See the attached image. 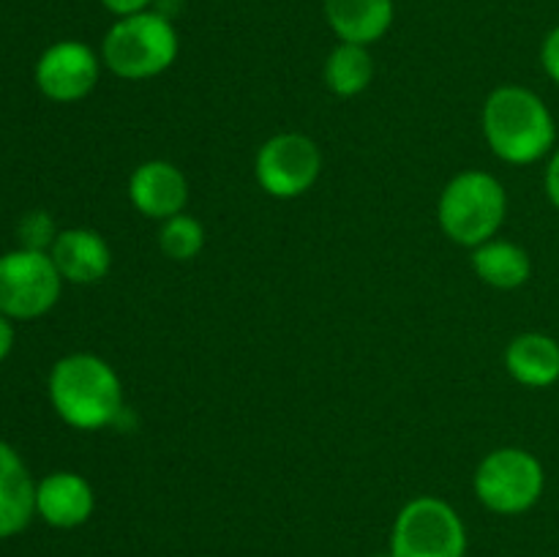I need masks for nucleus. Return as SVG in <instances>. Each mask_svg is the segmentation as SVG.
<instances>
[{
	"instance_id": "12",
	"label": "nucleus",
	"mask_w": 559,
	"mask_h": 557,
	"mask_svg": "<svg viewBox=\"0 0 559 557\" xmlns=\"http://www.w3.org/2000/svg\"><path fill=\"white\" fill-rule=\"evenodd\" d=\"M55 268L71 284H96L102 282L112 265V251L107 240L96 229L71 227L58 233L52 249H49Z\"/></svg>"
},
{
	"instance_id": "18",
	"label": "nucleus",
	"mask_w": 559,
	"mask_h": 557,
	"mask_svg": "<svg viewBox=\"0 0 559 557\" xmlns=\"http://www.w3.org/2000/svg\"><path fill=\"white\" fill-rule=\"evenodd\" d=\"M158 246H162L164 254L175 262L194 260L197 254L205 246V229L189 213H178V216L167 218L162 224V233H158Z\"/></svg>"
},
{
	"instance_id": "10",
	"label": "nucleus",
	"mask_w": 559,
	"mask_h": 557,
	"mask_svg": "<svg viewBox=\"0 0 559 557\" xmlns=\"http://www.w3.org/2000/svg\"><path fill=\"white\" fill-rule=\"evenodd\" d=\"M129 200L142 216L167 222V218L183 213L186 202H189V180L175 164L153 158L131 173Z\"/></svg>"
},
{
	"instance_id": "17",
	"label": "nucleus",
	"mask_w": 559,
	"mask_h": 557,
	"mask_svg": "<svg viewBox=\"0 0 559 557\" xmlns=\"http://www.w3.org/2000/svg\"><path fill=\"white\" fill-rule=\"evenodd\" d=\"M374 76V60L364 44L342 42L325 60V85L336 96H358L371 85Z\"/></svg>"
},
{
	"instance_id": "3",
	"label": "nucleus",
	"mask_w": 559,
	"mask_h": 557,
	"mask_svg": "<svg viewBox=\"0 0 559 557\" xmlns=\"http://www.w3.org/2000/svg\"><path fill=\"white\" fill-rule=\"evenodd\" d=\"M506 211L508 197L500 180L480 169H467L442 189L437 218L453 244L475 249L500 233Z\"/></svg>"
},
{
	"instance_id": "23",
	"label": "nucleus",
	"mask_w": 559,
	"mask_h": 557,
	"mask_svg": "<svg viewBox=\"0 0 559 557\" xmlns=\"http://www.w3.org/2000/svg\"><path fill=\"white\" fill-rule=\"evenodd\" d=\"M11 347H14V325L9 317L0 315V360L11 353Z\"/></svg>"
},
{
	"instance_id": "22",
	"label": "nucleus",
	"mask_w": 559,
	"mask_h": 557,
	"mask_svg": "<svg viewBox=\"0 0 559 557\" xmlns=\"http://www.w3.org/2000/svg\"><path fill=\"white\" fill-rule=\"evenodd\" d=\"M546 194H549L551 205L559 211V151H555V156L549 158V167H546Z\"/></svg>"
},
{
	"instance_id": "7",
	"label": "nucleus",
	"mask_w": 559,
	"mask_h": 557,
	"mask_svg": "<svg viewBox=\"0 0 559 557\" xmlns=\"http://www.w3.org/2000/svg\"><path fill=\"white\" fill-rule=\"evenodd\" d=\"M63 276L49 251L14 249L0 254V315L9 320H36L60 298Z\"/></svg>"
},
{
	"instance_id": "19",
	"label": "nucleus",
	"mask_w": 559,
	"mask_h": 557,
	"mask_svg": "<svg viewBox=\"0 0 559 557\" xmlns=\"http://www.w3.org/2000/svg\"><path fill=\"white\" fill-rule=\"evenodd\" d=\"M55 238H58V229H55V222L49 213L33 211L20 222L22 249L47 251V249H52Z\"/></svg>"
},
{
	"instance_id": "1",
	"label": "nucleus",
	"mask_w": 559,
	"mask_h": 557,
	"mask_svg": "<svg viewBox=\"0 0 559 557\" xmlns=\"http://www.w3.org/2000/svg\"><path fill=\"white\" fill-rule=\"evenodd\" d=\"M49 402L69 426L96 431L123 415V386L107 360L74 353L52 366Z\"/></svg>"
},
{
	"instance_id": "6",
	"label": "nucleus",
	"mask_w": 559,
	"mask_h": 557,
	"mask_svg": "<svg viewBox=\"0 0 559 557\" xmlns=\"http://www.w3.org/2000/svg\"><path fill=\"white\" fill-rule=\"evenodd\" d=\"M546 486L544 464L524 448H497L475 473V495L489 511L524 513L540 500Z\"/></svg>"
},
{
	"instance_id": "21",
	"label": "nucleus",
	"mask_w": 559,
	"mask_h": 557,
	"mask_svg": "<svg viewBox=\"0 0 559 557\" xmlns=\"http://www.w3.org/2000/svg\"><path fill=\"white\" fill-rule=\"evenodd\" d=\"M153 3H156V0H102L104 9L112 11L115 16L142 14V11H151Z\"/></svg>"
},
{
	"instance_id": "8",
	"label": "nucleus",
	"mask_w": 559,
	"mask_h": 557,
	"mask_svg": "<svg viewBox=\"0 0 559 557\" xmlns=\"http://www.w3.org/2000/svg\"><path fill=\"white\" fill-rule=\"evenodd\" d=\"M322 173V153L311 137L287 131L260 147L254 162L257 183L276 200H295L317 183Z\"/></svg>"
},
{
	"instance_id": "2",
	"label": "nucleus",
	"mask_w": 559,
	"mask_h": 557,
	"mask_svg": "<svg viewBox=\"0 0 559 557\" xmlns=\"http://www.w3.org/2000/svg\"><path fill=\"white\" fill-rule=\"evenodd\" d=\"M484 134L491 153L508 164H533L551 153L557 126L538 93L502 85L484 104Z\"/></svg>"
},
{
	"instance_id": "11",
	"label": "nucleus",
	"mask_w": 559,
	"mask_h": 557,
	"mask_svg": "<svg viewBox=\"0 0 559 557\" xmlns=\"http://www.w3.org/2000/svg\"><path fill=\"white\" fill-rule=\"evenodd\" d=\"M96 508L91 484L82 475L60 470L36 484V513L58 530H74L91 519Z\"/></svg>"
},
{
	"instance_id": "15",
	"label": "nucleus",
	"mask_w": 559,
	"mask_h": 557,
	"mask_svg": "<svg viewBox=\"0 0 559 557\" xmlns=\"http://www.w3.org/2000/svg\"><path fill=\"white\" fill-rule=\"evenodd\" d=\"M506 366L527 388H549L559 380V342L546 333H522L506 349Z\"/></svg>"
},
{
	"instance_id": "9",
	"label": "nucleus",
	"mask_w": 559,
	"mask_h": 557,
	"mask_svg": "<svg viewBox=\"0 0 559 557\" xmlns=\"http://www.w3.org/2000/svg\"><path fill=\"white\" fill-rule=\"evenodd\" d=\"M96 52L82 42H58L36 63V85L49 102L71 104L85 98L98 82Z\"/></svg>"
},
{
	"instance_id": "4",
	"label": "nucleus",
	"mask_w": 559,
	"mask_h": 557,
	"mask_svg": "<svg viewBox=\"0 0 559 557\" xmlns=\"http://www.w3.org/2000/svg\"><path fill=\"white\" fill-rule=\"evenodd\" d=\"M178 58V33L158 11L120 16L107 31L102 60L120 80H151Z\"/></svg>"
},
{
	"instance_id": "13",
	"label": "nucleus",
	"mask_w": 559,
	"mask_h": 557,
	"mask_svg": "<svg viewBox=\"0 0 559 557\" xmlns=\"http://www.w3.org/2000/svg\"><path fill=\"white\" fill-rule=\"evenodd\" d=\"M36 513V481L20 453L0 440V541L22 533Z\"/></svg>"
},
{
	"instance_id": "20",
	"label": "nucleus",
	"mask_w": 559,
	"mask_h": 557,
	"mask_svg": "<svg viewBox=\"0 0 559 557\" xmlns=\"http://www.w3.org/2000/svg\"><path fill=\"white\" fill-rule=\"evenodd\" d=\"M540 63L544 71L559 85V25L555 31H549V36L544 38V47H540Z\"/></svg>"
},
{
	"instance_id": "16",
	"label": "nucleus",
	"mask_w": 559,
	"mask_h": 557,
	"mask_svg": "<svg viewBox=\"0 0 559 557\" xmlns=\"http://www.w3.org/2000/svg\"><path fill=\"white\" fill-rule=\"evenodd\" d=\"M473 268L480 282L497 289L522 287V284H527L530 273H533V262H530V254L522 246L497 238L475 246Z\"/></svg>"
},
{
	"instance_id": "14",
	"label": "nucleus",
	"mask_w": 559,
	"mask_h": 557,
	"mask_svg": "<svg viewBox=\"0 0 559 557\" xmlns=\"http://www.w3.org/2000/svg\"><path fill=\"white\" fill-rule=\"evenodd\" d=\"M328 25L342 42L369 44L380 42L393 25V0H322Z\"/></svg>"
},
{
	"instance_id": "5",
	"label": "nucleus",
	"mask_w": 559,
	"mask_h": 557,
	"mask_svg": "<svg viewBox=\"0 0 559 557\" xmlns=\"http://www.w3.org/2000/svg\"><path fill=\"white\" fill-rule=\"evenodd\" d=\"M467 530L451 502L415 497L399 511L391 533V557H464Z\"/></svg>"
}]
</instances>
